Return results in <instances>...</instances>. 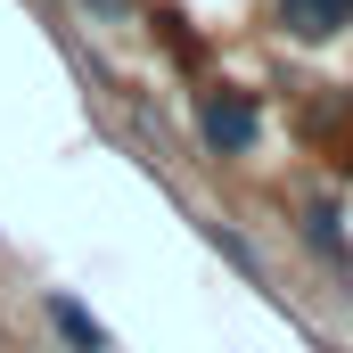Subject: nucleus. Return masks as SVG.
<instances>
[{
    "label": "nucleus",
    "instance_id": "f257e3e1",
    "mask_svg": "<svg viewBox=\"0 0 353 353\" xmlns=\"http://www.w3.org/2000/svg\"><path fill=\"white\" fill-rule=\"evenodd\" d=\"M189 115H197V140L214 157H247L263 140V107H255V90H239V83H205L189 99Z\"/></svg>",
    "mask_w": 353,
    "mask_h": 353
},
{
    "label": "nucleus",
    "instance_id": "f03ea898",
    "mask_svg": "<svg viewBox=\"0 0 353 353\" xmlns=\"http://www.w3.org/2000/svg\"><path fill=\"white\" fill-rule=\"evenodd\" d=\"M271 17L288 41H337L353 25V0H271Z\"/></svg>",
    "mask_w": 353,
    "mask_h": 353
},
{
    "label": "nucleus",
    "instance_id": "7ed1b4c3",
    "mask_svg": "<svg viewBox=\"0 0 353 353\" xmlns=\"http://www.w3.org/2000/svg\"><path fill=\"white\" fill-rule=\"evenodd\" d=\"M41 312H50V329L66 337V353H115V345H107V329H99V312H90L74 288H50Z\"/></svg>",
    "mask_w": 353,
    "mask_h": 353
},
{
    "label": "nucleus",
    "instance_id": "20e7f679",
    "mask_svg": "<svg viewBox=\"0 0 353 353\" xmlns=\"http://www.w3.org/2000/svg\"><path fill=\"white\" fill-rule=\"evenodd\" d=\"M296 222H304V247H312V255H329L337 271H353V239H345V205H337V197H304Z\"/></svg>",
    "mask_w": 353,
    "mask_h": 353
},
{
    "label": "nucleus",
    "instance_id": "39448f33",
    "mask_svg": "<svg viewBox=\"0 0 353 353\" xmlns=\"http://www.w3.org/2000/svg\"><path fill=\"white\" fill-rule=\"evenodd\" d=\"M197 230H205V239H214V247H222V255H230V263L247 271V279H255V288H271V271H263V255H255V247H247V239H239V230H222V222H197Z\"/></svg>",
    "mask_w": 353,
    "mask_h": 353
},
{
    "label": "nucleus",
    "instance_id": "423d86ee",
    "mask_svg": "<svg viewBox=\"0 0 353 353\" xmlns=\"http://www.w3.org/2000/svg\"><path fill=\"white\" fill-rule=\"evenodd\" d=\"M90 8H99V17H107V25H123V0H90Z\"/></svg>",
    "mask_w": 353,
    "mask_h": 353
}]
</instances>
